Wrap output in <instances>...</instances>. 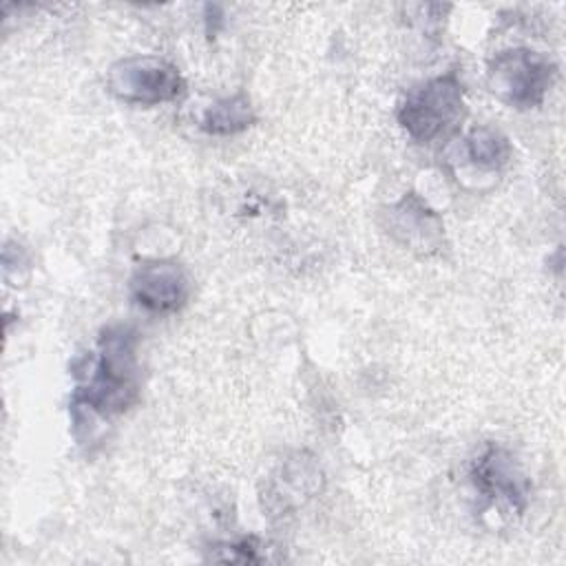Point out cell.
Returning <instances> with one entry per match:
<instances>
[{"label":"cell","instance_id":"1","mask_svg":"<svg viewBox=\"0 0 566 566\" xmlns=\"http://www.w3.org/2000/svg\"><path fill=\"white\" fill-rule=\"evenodd\" d=\"M137 345L139 336L130 325L113 323L99 332L95 352L82 358L88 371H75L80 382L69 400L75 438L82 429L111 422L137 405L142 394Z\"/></svg>","mask_w":566,"mask_h":566},{"label":"cell","instance_id":"2","mask_svg":"<svg viewBox=\"0 0 566 566\" xmlns=\"http://www.w3.org/2000/svg\"><path fill=\"white\" fill-rule=\"evenodd\" d=\"M467 117V91L458 69L429 77L400 99L396 119L400 128L422 146L458 133Z\"/></svg>","mask_w":566,"mask_h":566},{"label":"cell","instance_id":"3","mask_svg":"<svg viewBox=\"0 0 566 566\" xmlns=\"http://www.w3.org/2000/svg\"><path fill=\"white\" fill-rule=\"evenodd\" d=\"M557 80V64L542 51L509 46L486 62L489 93L515 111H531L544 104Z\"/></svg>","mask_w":566,"mask_h":566},{"label":"cell","instance_id":"4","mask_svg":"<svg viewBox=\"0 0 566 566\" xmlns=\"http://www.w3.org/2000/svg\"><path fill=\"white\" fill-rule=\"evenodd\" d=\"M106 91L122 104L159 106L184 97L186 80L166 57L128 55L108 66Z\"/></svg>","mask_w":566,"mask_h":566},{"label":"cell","instance_id":"5","mask_svg":"<svg viewBox=\"0 0 566 566\" xmlns=\"http://www.w3.org/2000/svg\"><path fill=\"white\" fill-rule=\"evenodd\" d=\"M469 478L489 506L502 509L511 517L526 511L531 482L506 447L489 442L473 458Z\"/></svg>","mask_w":566,"mask_h":566},{"label":"cell","instance_id":"6","mask_svg":"<svg viewBox=\"0 0 566 566\" xmlns=\"http://www.w3.org/2000/svg\"><path fill=\"white\" fill-rule=\"evenodd\" d=\"M192 283L186 268L175 259H146L128 279L130 301L153 316L181 312L190 301Z\"/></svg>","mask_w":566,"mask_h":566},{"label":"cell","instance_id":"7","mask_svg":"<svg viewBox=\"0 0 566 566\" xmlns=\"http://www.w3.org/2000/svg\"><path fill=\"white\" fill-rule=\"evenodd\" d=\"M385 230L398 245L418 256H433L444 248L442 217L413 190L385 210Z\"/></svg>","mask_w":566,"mask_h":566},{"label":"cell","instance_id":"8","mask_svg":"<svg viewBox=\"0 0 566 566\" xmlns=\"http://www.w3.org/2000/svg\"><path fill=\"white\" fill-rule=\"evenodd\" d=\"M321 473L314 464L298 462H287L279 469V473L270 480V489L265 491L263 500L265 506L272 515H283L296 506H301L307 497L316 493Z\"/></svg>","mask_w":566,"mask_h":566},{"label":"cell","instance_id":"9","mask_svg":"<svg viewBox=\"0 0 566 566\" xmlns=\"http://www.w3.org/2000/svg\"><path fill=\"white\" fill-rule=\"evenodd\" d=\"M254 124L256 111L245 91L210 102L199 117V128L212 137H232L245 133Z\"/></svg>","mask_w":566,"mask_h":566},{"label":"cell","instance_id":"10","mask_svg":"<svg viewBox=\"0 0 566 566\" xmlns=\"http://www.w3.org/2000/svg\"><path fill=\"white\" fill-rule=\"evenodd\" d=\"M464 159L480 172H500L513 155L511 139L493 126H473L462 139Z\"/></svg>","mask_w":566,"mask_h":566},{"label":"cell","instance_id":"11","mask_svg":"<svg viewBox=\"0 0 566 566\" xmlns=\"http://www.w3.org/2000/svg\"><path fill=\"white\" fill-rule=\"evenodd\" d=\"M208 559L232 562V564H261L270 562L263 542L256 535H245L234 542H219L208 548Z\"/></svg>","mask_w":566,"mask_h":566},{"label":"cell","instance_id":"12","mask_svg":"<svg viewBox=\"0 0 566 566\" xmlns=\"http://www.w3.org/2000/svg\"><path fill=\"white\" fill-rule=\"evenodd\" d=\"M203 24H206V33L208 38H214L223 24V11L219 4H203Z\"/></svg>","mask_w":566,"mask_h":566}]
</instances>
